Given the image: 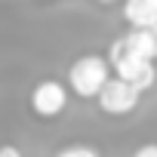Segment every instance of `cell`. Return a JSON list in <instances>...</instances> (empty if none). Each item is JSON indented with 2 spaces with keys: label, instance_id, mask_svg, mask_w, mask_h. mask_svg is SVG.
I'll return each instance as SVG.
<instances>
[{
  "label": "cell",
  "instance_id": "obj_5",
  "mask_svg": "<svg viewBox=\"0 0 157 157\" xmlns=\"http://www.w3.org/2000/svg\"><path fill=\"white\" fill-rule=\"evenodd\" d=\"M123 40H126V46H129L136 56L157 62V22H154V25H139V28H129V34H126Z\"/></svg>",
  "mask_w": 157,
  "mask_h": 157
},
{
  "label": "cell",
  "instance_id": "obj_7",
  "mask_svg": "<svg viewBox=\"0 0 157 157\" xmlns=\"http://www.w3.org/2000/svg\"><path fill=\"white\" fill-rule=\"evenodd\" d=\"M56 157H102L93 145H71V148H62Z\"/></svg>",
  "mask_w": 157,
  "mask_h": 157
},
{
  "label": "cell",
  "instance_id": "obj_6",
  "mask_svg": "<svg viewBox=\"0 0 157 157\" xmlns=\"http://www.w3.org/2000/svg\"><path fill=\"white\" fill-rule=\"evenodd\" d=\"M123 19L129 28L154 25L157 22V0H123Z\"/></svg>",
  "mask_w": 157,
  "mask_h": 157
},
{
  "label": "cell",
  "instance_id": "obj_9",
  "mask_svg": "<svg viewBox=\"0 0 157 157\" xmlns=\"http://www.w3.org/2000/svg\"><path fill=\"white\" fill-rule=\"evenodd\" d=\"M0 157H22V151L16 145H3V148H0Z\"/></svg>",
  "mask_w": 157,
  "mask_h": 157
},
{
  "label": "cell",
  "instance_id": "obj_1",
  "mask_svg": "<svg viewBox=\"0 0 157 157\" xmlns=\"http://www.w3.org/2000/svg\"><path fill=\"white\" fill-rule=\"evenodd\" d=\"M105 62L111 65L114 77L126 80V83H129V86H136L139 93H148V90L157 83V68H154V62H151V59L136 56V52L126 46V40H123V37L111 40V46H108V59H105Z\"/></svg>",
  "mask_w": 157,
  "mask_h": 157
},
{
  "label": "cell",
  "instance_id": "obj_4",
  "mask_svg": "<svg viewBox=\"0 0 157 157\" xmlns=\"http://www.w3.org/2000/svg\"><path fill=\"white\" fill-rule=\"evenodd\" d=\"M68 108V90L59 80H40L31 90V111L40 120H52Z\"/></svg>",
  "mask_w": 157,
  "mask_h": 157
},
{
  "label": "cell",
  "instance_id": "obj_10",
  "mask_svg": "<svg viewBox=\"0 0 157 157\" xmlns=\"http://www.w3.org/2000/svg\"><path fill=\"white\" fill-rule=\"evenodd\" d=\"M99 3H117V0H99Z\"/></svg>",
  "mask_w": 157,
  "mask_h": 157
},
{
  "label": "cell",
  "instance_id": "obj_8",
  "mask_svg": "<svg viewBox=\"0 0 157 157\" xmlns=\"http://www.w3.org/2000/svg\"><path fill=\"white\" fill-rule=\"evenodd\" d=\"M132 157H157V145H142Z\"/></svg>",
  "mask_w": 157,
  "mask_h": 157
},
{
  "label": "cell",
  "instance_id": "obj_3",
  "mask_svg": "<svg viewBox=\"0 0 157 157\" xmlns=\"http://www.w3.org/2000/svg\"><path fill=\"white\" fill-rule=\"evenodd\" d=\"M96 102H99V108L105 111V114H111V117H126V114H132L136 108H139V102H142V93L136 90V86H129L126 80H120V77H108V80L102 83V90L96 93Z\"/></svg>",
  "mask_w": 157,
  "mask_h": 157
},
{
  "label": "cell",
  "instance_id": "obj_2",
  "mask_svg": "<svg viewBox=\"0 0 157 157\" xmlns=\"http://www.w3.org/2000/svg\"><path fill=\"white\" fill-rule=\"evenodd\" d=\"M108 77H111V65L102 56H80L68 68V86L80 99H96V93Z\"/></svg>",
  "mask_w": 157,
  "mask_h": 157
}]
</instances>
